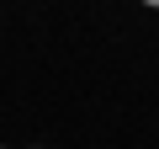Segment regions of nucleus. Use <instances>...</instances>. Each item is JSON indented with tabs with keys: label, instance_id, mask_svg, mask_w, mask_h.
Returning <instances> with one entry per match:
<instances>
[{
	"label": "nucleus",
	"instance_id": "obj_1",
	"mask_svg": "<svg viewBox=\"0 0 159 149\" xmlns=\"http://www.w3.org/2000/svg\"><path fill=\"white\" fill-rule=\"evenodd\" d=\"M143 6H148V11H159V0H143Z\"/></svg>",
	"mask_w": 159,
	"mask_h": 149
},
{
	"label": "nucleus",
	"instance_id": "obj_2",
	"mask_svg": "<svg viewBox=\"0 0 159 149\" xmlns=\"http://www.w3.org/2000/svg\"><path fill=\"white\" fill-rule=\"evenodd\" d=\"M0 149H6V144H0Z\"/></svg>",
	"mask_w": 159,
	"mask_h": 149
}]
</instances>
